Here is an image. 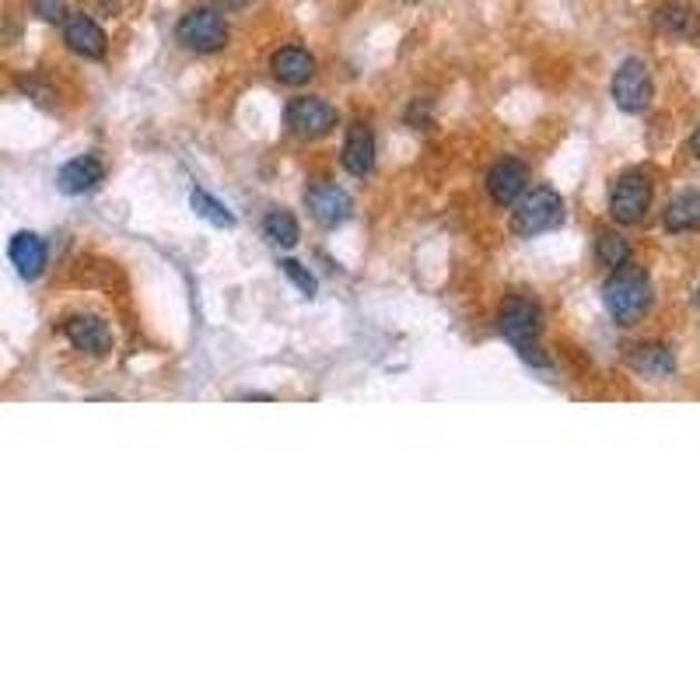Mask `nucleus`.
Here are the masks:
<instances>
[{
    "label": "nucleus",
    "mask_w": 700,
    "mask_h": 700,
    "mask_svg": "<svg viewBox=\"0 0 700 700\" xmlns=\"http://www.w3.org/2000/svg\"><path fill=\"white\" fill-rule=\"evenodd\" d=\"M602 301H606V312H610L620 326H634L651 306L648 273L630 263L613 270V277L606 280V288H602Z\"/></svg>",
    "instance_id": "f257e3e1"
},
{
    "label": "nucleus",
    "mask_w": 700,
    "mask_h": 700,
    "mask_svg": "<svg viewBox=\"0 0 700 700\" xmlns=\"http://www.w3.org/2000/svg\"><path fill=\"white\" fill-rule=\"evenodd\" d=\"M516 203L519 207H516V214H511V231H516L519 239L543 236V231L564 221V200H560V193L550 190V186H540V190L526 193Z\"/></svg>",
    "instance_id": "f03ea898"
},
{
    "label": "nucleus",
    "mask_w": 700,
    "mask_h": 700,
    "mask_svg": "<svg viewBox=\"0 0 700 700\" xmlns=\"http://www.w3.org/2000/svg\"><path fill=\"white\" fill-rule=\"evenodd\" d=\"M176 36L193 53H221L228 46V21L214 8H197L179 21Z\"/></svg>",
    "instance_id": "7ed1b4c3"
},
{
    "label": "nucleus",
    "mask_w": 700,
    "mask_h": 700,
    "mask_svg": "<svg viewBox=\"0 0 700 700\" xmlns=\"http://www.w3.org/2000/svg\"><path fill=\"white\" fill-rule=\"evenodd\" d=\"M651 99H656V84H651L648 63L638 57H627L613 74V102L623 112H644Z\"/></svg>",
    "instance_id": "20e7f679"
},
{
    "label": "nucleus",
    "mask_w": 700,
    "mask_h": 700,
    "mask_svg": "<svg viewBox=\"0 0 700 700\" xmlns=\"http://www.w3.org/2000/svg\"><path fill=\"white\" fill-rule=\"evenodd\" d=\"M651 207V179L644 172H627L613 182L610 218L617 224H641Z\"/></svg>",
    "instance_id": "39448f33"
},
{
    "label": "nucleus",
    "mask_w": 700,
    "mask_h": 700,
    "mask_svg": "<svg viewBox=\"0 0 700 700\" xmlns=\"http://www.w3.org/2000/svg\"><path fill=\"white\" fill-rule=\"evenodd\" d=\"M501 333L511 347H529L540 340L543 333V312L536 301L516 294V298H508L504 301V309H501Z\"/></svg>",
    "instance_id": "423d86ee"
},
{
    "label": "nucleus",
    "mask_w": 700,
    "mask_h": 700,
    "mask_svg": "<svg viewBox=\"0 0 700 700\" xmlns=\"http://www.w3.org/2000/svg\"><path fill=\"white\" fill-rule=\"evenodd\" d=\"M337 123H340V112L330 102H326V99L306 96V99H294L288 106V127H291L294 137L319 140V137L330 133Z\"/></svg>",
    "instance_id": "0eeeda50"
},
{
    "label": "nucleus",
    "mask_w": 700,
    "mask_h": 700,
    "mask_svg": "<svg viewBox=\"0 0 700 700\" xmlns=\"http://www.w3.org/2000/svg\"><path fill=\"white\" fill-rule=\"evenodd\" d=\"M306 203L312 210V218L326 228H337L354 214V200H350V193L340 190V186H333V182H316L309 190V197H306Z\"/></svg>",
    "instance_id": "6e6552de"
},
{
    "label": "nucleus",
    "mask_w": 700,
    "mask_h": 700,
    "mask_svg": "<svg viewBox=\"0 0 700 700\" xmlns=\"http://www.w3.org/2000/svg\"><path fill=\"white\" fill-rule=\"evenodd\" d=\"M63 42L84 60H102L109 50V39L102 32V26L88 14H67L63 21Z\"/></svg>",
    "instance_id": "1a4fd4ad"
},
{
    "label": "nucleus",
    "mask_w": 700,
    "mask_h": 700,
    "mask_svg": "<svg viewBox=\"0 0 700 700\" xmlns=\"http://www.w3.org/2000/svg\"><path fill=\"white\" fill-rule=\"evenodd\" d=\"M102 179H106V166L99 154H81L74 161H67V166L57 172V186L67 197H84L96 190Z\"/></svg>",
    "instance_id": "9d476101"
},
{
    "label": "nucleus",
    "mask_w": 700,
    "mask_h": 700,
    "mask_svg": "<svg viewBox=\"0 0 700 700\" xmlns=\"http://www.w3.org/2000/svg\"><path fill=\"white\" fill-rule=\"evenodd\" d=\"M526 179H529V169L522 166V161H516V158H501L498 166L487 172V193H490V200H494V203L511 207V203H516V200L522 197Z\"/></svg>",
    "instance_id": "9b49d317"
},
{
    "label": "nucleus",
    "mask_w": 700,
    "mask_h": 700,
    "mask_svg": "<svg viewBox=\"0 0 700 700\" xmlns=\"http://www.w3.org/2000/svg\"><path fill=\"white\" fill-rule=\"evenodd\" d=\"M67 340L88 358H106L112 350V333L99 316H74L67 319Z\"/></svg>",
    "instance_id": "f8f14e48"
},
{
    "label": "nucleus",
    "mask_w": 700,
    "mask_h": 700,
    "mask_svg": "<svg viewBox=\"0 0 700 700\" xmlns=\"http://www.w3.org/2000/svg\"><path fill=\"white\" fill-rule=\"evenodd\" d=\"M273 78L291 88L309 84L316 78V57L306 46H284V50L273 53Z\"/></svg>",
    "instance_id": "ddd939ff"
},
{
    "label": "nucleus",
    "mask_w": 700,
    "mask_h": 700,
    "mask_svg": "<svg viewBox=\"0 0 700 700\" xmlns=\"http://www.w3.org/2000/svg\"><path fill=\"white\" fill-rule=\"evenodd\" d=\"M8 256L21 277L36 280L46 267V242L36 236V231H18V236H11V242H8Z\"/></svg>",
    "instance_id": "4468645a"
},
{
    "label": "nucleus",
    "mask_w": 700,
    "mask_h": 700,
    "mask_svg": "<svg viewBox=\"0 0 700 700\" xmlns=\"http://www.w3.org/2000/svg\"><path fill=\"white\" fill-rule=\"evenodd\" d=\"M343 169L354 179H364L371 169H376V137H371L368 127H354L347 133V140H343Z\"/></svg>",
    "instance_id": "2eb2a0df"
},
{
    "label": "nucleus",
    "mask_w": 700,
    "mask_h": 700,
    "mask_svg": "<svg viewBox=\"0 0 700 700\" xmlns=\"http://www.w3.org/2000/svg\"><path fill=\"white\" fill-rule=\"evenodd\" d=\"M656 26L672 39H697L700 36V14L687 4H666L656 14Z\"/></svg>",
    "instance_id": "dca6fc26"
},
{
    "label": "nucleus",
    "mask_w": 700,
    "mask_h": 700,
    "mask_svg": "<svg viewBox=\"0 0 700 700\" xmlns=\"http://www.w3.org/2000/svg\"><path fill=\"white\" fill-rule=\"evenodd\" d=\"M630 364H634L641 376L648 379H666L676 371V358H672V350L662 347V343H641L634 347V354H630Z\"/></svg>",
    "instance_id": "f3484780"
},
{
    "label": "nucleus",
    "mask_w": 700,
    "mask_h": 700,
    "mask_svg": "<svg viewBox=\"0 0 700 700\" xmlns=\"http://www.w3.org/2000/svg\"><path fill=\"white\" fill-rule=\"evenodd\" d=\"M666 228L669 231H697L700 228V190H687L669 200Z\"/></svg>",
    "instance_id": "a211bd4d"
},
{
    "label": "nucleus",
    "mask_w": 700,
    "mask_h": 700,
    "mask_svg": "<svg viewBox=\"0 0 700 700\" xmlns=\"http://www.w3.org/2000/svg\"><path fill=\"white\" fill-rule=\"evenodd\" d=\"M263 231H267V239L280 249H291L298 246V218L291 214V210L284 207H273L270 214L263 218Z\"/></svg>",
    "instance_id": "6ab92c4d"
},
{
    "label": "nucleus",
    "mask_w": 700,
    "mask_h": 700,
    "mask_svg": "<svg viewBox=\"0 0 700 700\" xmlns=\"http://www.w3.org/2000/svg\"><path fill=\"white\" fill-rule=\"evenodd\" d=\"M596 256H599V263L606 270H620L630 263V246L623 236H617V231H602L599 242H596Z\"/></svg>",
    "instance_id": "aec40b11"
},
{
    "label": "nucleus",
    "mask_w": 700,
    "mask_h": 700,
    "mask_svg": "<svg viewBox=\"0 0 700 700\" xmlns=\"http://www.w3.org/2000/svg\"><path fill=\"white\" fill-rule=\"evenodd\" d=\"M190 203H193V210L207 224H214V228H231V224H236V214H231V210L218 197H210L207 190H193Z\"/></svg>",
    "instance_id": "412c9836"
},
{
    "label": "nucleus",
    "mask_w": 700,
    "mask_h": 700,
    "mask_svg": "<svg viewBox=\"0 0 700 700\" xmlns=\"http://www.w3.org/2000/svg\"><path fill=\"white\" fill-rule=\"evenodd\" d=\"M280 267H284V273H288V280H291V284L294 288H301V294H306V298H312L316 291H319V284H316V277L306 270V267H301L298 260H284V263H280Z\"/></svg>",
    "instance_id": "4be33fe9"
},
{
    "label": "nucleus",
    "mask_w": 700,
    "mask_h": 700,
    "mask_svg": "<svg viewBox=\"0 0 700 700\" xmlns=\"http://www.w3.org/2000/svg\"><path fill=\"white\" fill-rule=\"evenodd\" d=\"M36 18H42L46 26H63L67 21V0H32Z\"/></svg>",
    "instance_id": "5701e85b"
},
{
    "label": "nucleus",
    "mask_w": 700,
    "mask_h": 700,
    "mask_svg": "<svg viewBox=\"0 0 700 700\" xmlns=\"http://www.w3.org/2000/svg\"><path fill=\"white\" fill-rule=\"evenodd\" d=\"M519 358H522V361H529L532 368H547V364H550V358H547V354H540V347H536V343L519 347Z\"/></svg>",
    "instance_id": "b1692460"
},
{
    "label": "nucleus",
    "mask_w": 700,
    "mask_h": 700,
    "mask_svg": "<svg viewBox=\"0 0 700 700\" xmlns=\"http://www.w3.org/2000/svg\"><path fill=\"white\" fill-rule=\"evenodd\" d=\"M218 8H224V11H242V8H249L252 0H214Z\"/></svg>",
    "instance_id": "393cba45"
},
{
    "label": "nucleus",
    "mask_w": 700,
    "mask_h": 700,
    "mask_svg": "<svg viewBox=\"0 0 700 700\" xmlns=\"http://www.w3.org/2000/svg\"><path fill=\"white\" fill-rule=\"evenodd\" d=\"M690 151H693V158L700 161V127H697V130L690 133Z\"/></svg>",
    "instance_id": "a878e982"
},
{
    "label": "nucleus",
    "mask_w": 700,
    "mask_h": 700,
    "mask_svg": "<svg viewBox=\"0 0 700 700\" xmlns=\"http://www.w3.org/2000/svg\"><path fill=\"white\" fill-rule=\"evenodd\" d=\"M403 4H420V0H403Z\"/></svg>",
    "instance_id": "bb28decb"
},
{
    "label": "nucleus",
    "mask_w": 700,
    "mask_h": 700,
    "mask_svg": "<svg viewBox=\"0 0 700 700\" xmlns=\"http://www.w3.org/2000/svg\"><path fill=\"white\" fill-rule=\"evenodd\" d=\"M697 306H700V288H697Z\"/></svg>",
    "instance_id": "cd10ccee"
}]
</instances>
